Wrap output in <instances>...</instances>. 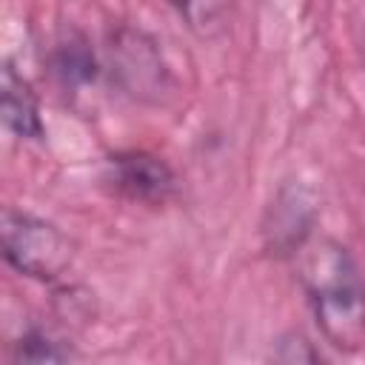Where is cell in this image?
<instances>
[{"label": "cell", "mask_w": 365, "mask_h": 365, "mask_svg": "<svg viewBox=\"0 0 365 365\" xmlns=\"http://www.w3.org/2000/svg\"><path fill=\"white\" fill-rule=\"evenodd\" d=\"M108 171L114 188L137 202H165L177 188L168 163L148 151H120L108 160Z\"/></svg>", "instance_id": "obj_4"}, {"label": "cell", "mask_w": 365, "mask_h": 365, "mask_svg": "<svg viewBox=\"0 0 365 365\" xmlns=\"http://www.w3.org/2000/svg\"><path fill=\"white\" fill-rule=\"evenodd\" d=\"M314 217H317V208H314V200L305 188L299 185H288L277 194V200L271 202L268 208V217H265V242L274 254H294L305 245L308 234H311V225H314Z\"/></svg>", "instance_id": "obj_5"}, {"label": "cell", "mask_w": 365, "mask_h": 365, "mask_svg": "<svg viewBox=\"0 0 365 365\" xmlns=\"http://www.w3.org/2000/svg\"><path fill=\"white\" fill-rule=\"evenodd\" d=\"M277 356L285 359V362H317V359H319V354L311 348V342H308L302 334H288V336H282Z\"/></svg>", "instance_id": "obj_10"}, {"label": "cell", "mask_w": 365, "mask_h": 365, "mask_svg": "<svg viewBox=\"0 0 365 365\" xmlns=\"http://www.w3.org/2000/svg\"><path fill=\"white\" fill-rule=\"evenodd\" d=\"M51 66L63 86H86L97 77V57L83 34H68L60 40L51 54Z\"/></svg>", "instance_id": "obj_7"}, {"label": "cell", "mask_w": 365, "mask_h": 365, "mask_svg": "<svg viewBox=\"0 0 365 365\" xmlns=\"http://www.w3.org/2000/svg\"><path fill=\"white\" fill-rule=\"evenodd\" d=\"M111 77L117 86L148 106H163L174 91V77L163 60L157 40L140 29H120L108 40Z\"/></svg>", "instance_id": "obj_3"}, {"label": "cell", "mask_w": 365, "mask_h": 365, "mask_svg": "<svg viewBox=\"0 0 365 365\" xmlns=\"http://www.w3.org/2000/svg\"><path fill=\"white\" fill-rule=\"evenodd\" d=\"M185 20V26L202 37L214 40L228 29L231 20V0H168Z\"/></svg>", "instance_id": "obj_8"}, {"label": "cell", "mask_w": 365, "mask_h": 365, "mask_svg": "<svg viewBox=\"0 0 365 365\" xmlns=\"http://www.w3.org/2000/svg\"><path fill=\"white\" fill-rule=\"evenodd\" d=\"M0 234L6 262L31 279H57L74 259L71 240L40 217L6 211Z\"/></svg>", "instance_id": "obj_2"}, {"label": "cell", "mask_w": 365, "mask_h": 365, "mask_svg": "<svg viewBox=\"0 0 365 365\" xmlns=\"http://www.w3.org/2000/svg\"><path fill=\"white\" fill-rule=\"evenodd\" d=\"M299 251V279L322 336L336 351H359L365 342V277L356 259L334 240Z\"/></svg>", "instance_id": "obj_1"}, {"label": "cell", "mask_w": 365, "mask_h": 365, "mask_svg": "<svg viewBox=\"0 0 365 365\" xmlns=\"http://www.w3.org/2000/svg\"><path fill=\"white\" fill-rule=\"evenodd\" d=\"M0 114L9 131H14L23 140H43L46 128L40 120L37 97L23 74L11 63L3 66L0 71Z\"/></svg>", "instance_id": "obj_6"}, {"label": "cell", "mask_w": 365, "mask_h": 365, "mask_svg": "<svg viewBox=\"0 0 365 365\" xmlns=\"http://www.w3.org/2000/svg\"><path fill=\"white\" fill-rule=\"evenodd\" d=\"M14 356L17 359H26V362H63V359H71V348L63 345L60 339L48 336L46 331H26L17 345H14Z\"/></svg>", "instance_id": "obj_9"}, {"label": "cell", "mask_w": 365, "mask_h": 365, "mask_svg": "<svg viewBox=\"0 0 365 365\" xmlns=\"http://www.w3.org/2000/svg\"><path fill=\"white\" fill-rule=\"evenodd\" d=\"M362 57H365V40H362Z\"/></svg>", "instance_id": "obj_11"}]
</instances>
